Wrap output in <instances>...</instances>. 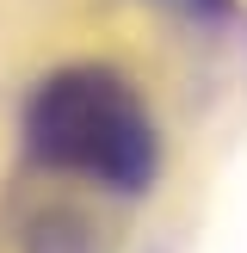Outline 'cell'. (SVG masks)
<instances>
[{
  "label": "cell",
  "instance_id": "1",
  "mask_svg": "<svg viewBox=\"0 0 247 253\" xmlns=\"http://www.w3.org/2000/svg\"><path fill=\"white\" fill-rule=\"evenodd\" d=\"M25 136L49 167L86 173L118 192H136L155 173V130H148L136 93L99 68L56 74L25 111Z\"/></svg>",
  "mask_w": 247,
  "mask_h": 253
}]
</instances>
